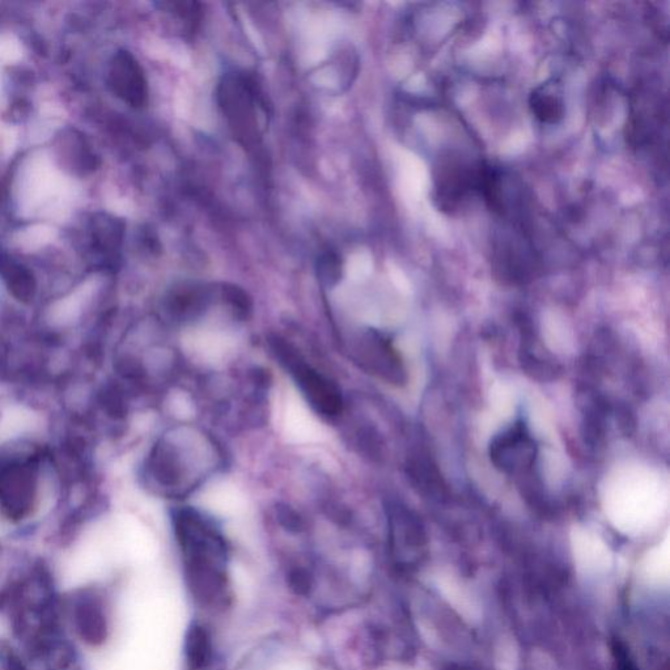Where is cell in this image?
<instances>
[{
  "label": "cell",
  "instance_id": "5bb4252c",
  "mask_svg": "<svg viewBox=\"0 0 670 670\" xmlns=\"http://www.w3.org/2000/svg\"><path fill=\"white\" fill-rule=\"evenodd\" d=\"M222 295L237 316L247 318L249 313L252 312V300L243 288L237 287L235 284H226V286H223Z\"/></svg>",
  "mask_w": 670,
  "mask_h": 670
},
{
  "label": "cell",
  "instance_id": "30bf717a",
  "mask_svg": "<svg viewBox=\"0 0 670 670\" xmlns=\"http://www.w3.org/2000/svg\"><path fill=\"white\" fill-rule=\"evenodd\" d=\"M530 108L544 124H557L565 114V104L555 84L538 87L530 96Z\"/></svg>",
  "mask_w": 670,
  "mask_h": 670
},
{
  "label": "cell",
  "instance_id": "4fadbf2b",
  "mask_svg": "<svg viewBox=\"0 0 670 670\" xmlns=\"http://www.w3.org/2000/svg\"><path fill=\"white\" fill-rule=\"evenodd\" d=\"M317 274L322 284L333 287L341 281L343 274V262L339 254L328 250L317 262Z\"/></svg>",
  "mask_w": 670,
  "mask_h": 670
},
{
  "label": "cell",
  "instance_id": "9c48e42d",
  "mask_svg": "<svg viewBox=\"0 0 670 670\" xmlns=\"http://www.w3.org/2000/svg\"><path fill=\"white\" fill-rule=\"evenodd\" d=\"M59 159L72 175L86 177L99 168L100 160L91 144L78 131L63 134L58 143Z\"/></svg>",
  "mask_w": 670,
  "mask_h": 670
},
{
  "label": "cell",
  "instance_id": "277c9868",
  "mask_svg": "<svg viewBox=\"0 0 670 670\" xmlns=\"http://www.w3.org/2000/svg\"><path fill=\"white\" fill-rule=\"evenodd\" d=\"M537 449L532 436L523 423L517 422L502 434L496 435L490 445L491 462L506 474L529 472L536 461Z\"/></svg>",
  "mask_w": 670,
  "mask_h": 670
},
{
  "label": "cell",
  "instance_id": "8fae6325",
  "mask_svg": "<svg viewBox=\"0 0 670 670\" xmlns=\"http://www.w3.org/2000/svg\"><path fill=\"white\" fill-rule=\"evenodd\" d=\"M151 472L160 485L177 486L182 479V464L169 444L159 445L151 461Z\"/></svg>",
  "mask_w": 670,
  "mask_h": 670
},
{
  "label": "cell",
  "instance_id": "ba28073f",
  "mask_svg": "<svg viewBox=\"0 0 670 670\" xmlns=\"http://www.w3.org/2000/svg\"><path fill=\"white\" fill-rule=\"evenodd\" d=\"M212 291L202 283L185 282L177 284L168 292L164 301L169 318L178 322L195 320L209 308Z\"/></svg>",
  "mask_w": 670,
  "mask_h": 670
},
{
  "label": "cell",
  "instance_id": "6da1fadb",
  "mask_svg": "<svg viewBox=\"0 0 670 670\" xmlns=\"http://www.w3.org/2000/svg\"><path fill=\"white\" fill-rule=\"evenodd\" d=\"M271 347H273L274 354L281 360L283 366L294 377L301 394H303L308 404L313 407V410L317 411L318 414L324 415V417L330 418L337 417L338 414L342 413V394L337 385L332 383L328 377L315 370V368L308 366L281 339L277 338L271 341Z\"/></svg>",
  "mask_w": 670,
  "mask_h": 670
},
{
  "label": "cell",
  "instance_id": "3957f363",
  "mask_svg": "<svg viewBox=\"0 0 670 670\" xmlns=\"http://www.w3.org/2000/svg\"><path fill=\"white\" fill-rule=\"evenodd\" d=\"M485 165H474L460 155H448L436 167L435 198L444 211L460 209L462 203L478 192L481 193Z\"/></svg>",
  "mask_w": 670,
  "mask_h": 670
},
{
  "label": "cell",
  "instance_id": "2e32d148",
  "mask_svg": "<svg viewBox=\"0 0 670 670\" xmlns=\"http://www.w3.org/2000/svg\"><path fill=\"white\" fill-rule=\"evenodd\" d=\"M277 519L281 527L290 533H301L305 530V521L303 517L296 512L294 508L286 506V504H278Z\"/></svg>",
  "mask_w": 670,
  "mask_h": 670
},
{
  "label": "cell",
  "instance_id": "5b68a950",
  "mask_svg": "<svg viewBox=\"0 0 670 670\" xmlns=\"http://www.w3.org/2000/svg\"><path fill=\"white\" fill-rule=\"evenodd\" d=\"M356 354V359L362 363L364 370L397 387L406 384L404 362L394 349L393 343L383 333L367 330L360 338Z\"/></svg>",
  "mask_w": 670,
  "mask_h": 670
},
{
  "label": "cell",
  "instance_id": "9a60e30c",
  "mask_svg": "<svg viewBox=\"0 0 670 670\" xmlns=\"http://www.w3.org/2000/svg\"><path fill=\"white\" fill-rule=\"evenodd\" d=\"M287 584L298 596H308L313 589V576L303 567L292 568L287 575Z\"/></svg>",
  "mask_w": 670,
  "mask_h": 670
},
{
  "label": "cell",
  "instance_id": "7c38bea8",
  "mask_svg": "<svg viewBox=\"0 0 670 670\" xmlns=\"http://www.w3.org/2000/svg\"><path fill=\"white\" fill-rule=\"evenodd\" d=\"M185 655L190 670H203L212 660V643L209 633L201 625H193L186 633Z\"/></svg>",
  "mask_w": 670,
  "mask_h": 670
},
{
  "label": "cell",
  "instance_id": "52a82bcc",
  "mask_svg": "<svg viewBox=\"0 0 670 670\" xmlns=\"http://www.w3.org/2000/svg\"><path fill=\"white\" fill-rule=\"evenodd\" d=\"M185 580L199 605L215 608L226 604L228 578L226 565L198 559H185Z\"/></svg>",
  "mask_w": 670,
  "mask_h": 670
},
{
  "label": "cell",
  "instance_id": "8992f818",
  "mask_svg": "<svg viewBox=\"0 0 670 670\" xmlns=\"http://www.w3.org/2000/svg\"><path fill=\"white\" fill-rule=\"evenodd\" d=\"M106 82L110 91L131 106L141 109L148 103V83L142 66L134 55L120 50L110 61Z\"/></svg>",
  "mask_w": 670,
  "mask_h": 670
},
{
  "label": "cell",
  "instance_id": "e0dca14e",
  "mask_svg": "<svg viewBox=\"0 0 670 670\" xmlns=\"http://www.w3.org/2000/svg\"><path fill=\"white\" fill-rule=\"evenodd\" d=\"M614 670H638L630 659L629 652L621 640L613 642Z\"/></svg>",
  "mask_w": 670,
  "mask_h": 670
},
{
  "label": "cell",
  "instance_id": "7a4b0ae2",
  "mask_svg": "<svg viewBox=\"0 0 670 670\" xmlns=\"http://www.w3.org/2000/svg\"><path fill=\"white\" fill-rule=\"evenodd\" d=\"M173 523L185 559H201L226 565V540L205 516L190 508H184L175 513Z\"/></svg>",
  "mask_w": 670,
  "mask_h": 670
}]
</instances>
